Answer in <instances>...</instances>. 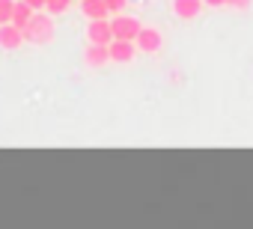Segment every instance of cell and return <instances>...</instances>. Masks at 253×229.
Returning <instances> with one entry per match:
<instances>
[{"instance_id":"10","label":"cell","mask_w":253,"mask_h":229,"mask_svg":"<svg viewBox=\"0 0 253 229\" xmlns=\"http://www.w3.org/2000/svg\"><path fill=\"white\" fill-rule=\"evenodd\" d=\"M33 15H36V9H33V6H27L24 0H15V12H12V24H15V27H21V30H24V27L30 24V18H33Z\"/></svg>"},{"instance_id":"4","label":"cell","mask_w":253,"mask_h":229,"mask_svg":"<svg viewBox=\"0 0 253 229\" xmlns=\"http://www.w3.org/2000/svg\"><path fill=\"white\" fill-rule=\"evenodd\" d=\"M134 45H137V51H143V54H158L161 45H164V39H161V33H158L155 27H143L140 36L134 39Z\"/></svg>"},{"instance_id":"16","label":"cell","mask_w":253,"mask_h":229,"mask_svg":"<svg viewBox=\"0 0 253 229\" xmlns=\"http://www.w3.org/2000/svg\"><path fill=\"white\" fill-rule=\"evenodd\" d=\"M206 6H211V9H220V6H226V0H203Z\"/></svg>"},{"instance_id":"17","label":"cell","mask_w":253,"mask_h":229,"mask_svg":"<svg viewBox=\"0 0 253 229\" xmlns=\"http://www.w3.org/2000/svg\"><path fill=\"white\" fill-rule=\"evenodd\" d=\"M78 3H81V0H78Z\"/></svg>"},{"instance_id":"15","label":"cell","mask_w":253,"mask_h":229,"mask_svg":"<svg viewBox=\"0 0 253 229\" xmlns=\"http://www.w3.org/2000/svg\"><path fill=\"white\" fill-rule=\"evenodd\" d=\"M24 3H27V6H33L36 12H42V9H45V0H24Z\"/></svg>"},{"instance_id":"3","label":"cell","mask_w":253,"mask_h":229,"mask_svg":"<svg viewBox=\"0 0 253 229\" xmlns=\"http://www.w3.org/2000/svg\"><path fill=\"white\" fill-rule=\"evenodd\" d=\"M86 39H89L92 45H110V42H113V27H110V21H107V18L89 21V24H86Z\"/></svg>"},{"instance_id":"14","label":"cell","mask_w":253,"mask_h":229,"mask_svg":"<svg viewBox=\"0 0 253 229\" xmlns=\"http://www.w3.org/2000/svg\"><path fill=\"white\" fill-rule=\"evenodd\" d=\"M250 3L253 0H226V6H232V9H250Z\"/></svg>"},{"instance_id":"5","label":"cell","mask_w":253,"mask_h":229,"mask_svg":"<svg viewBox=\"0 0 253 229\" xmlns=\"http://www.w3.org/2000/svg\"><path fill=\"white\" fill-rule=\"evenodd\" d=\"M107 51H110V60L113 63H131L134 54H137V45L134 42H125V39H113L107 45Z\"/></svg>"},{"instance_id":"11","label":"cell","mask_w":253,"mask_h":229,"mask_svg":"<svg viewBox=\"0 0 253 229\" xmlns=\"http://www.w3.org/2000/svg\"><path fill=\"white\" fill-rule=\"evenodd\" d=\"M72 3H75V0H45V12L48 15H63Z\"/></svg>"},{"instance_id":"1","label":"cell","mask_w":253,"mask_h":229,"mask_svg":"<svg viewBox=\"0 0 253 229\" xmlns=\"http://www.w3.org/2000/svg\"><path fill=\"white\" fill-rule=\"evenodd\" d=\"M21 33H24V42H30V45H48L54 39V21H51V15L36 12Z\"/></svg>"},{"instance_id":"7","label":"cell","mask_w":253,"mask_h":229,"mask_svg":"<svg viewBox=\"0 0 253 229\" xmlns=\"http://www.w3.org/2000/svg\"><path fill=\"white\" fill-rule=\"evenodd\" d=\"M21 45H24L21 27H15V24H3V27H0V48H3V51H18Z\"/></svg>"},{"instance_id":"2","label":"cell","mask_w":253,"mask_h":229,"mask_svg":"<svg viewBox=\"0 0 253 229\" xmlns=\"http://www.w3.org/2000/svg\"><path fill=\"white\" fill-rule=\"evenodd\" d=\"M110 27H113V39H125V42H134V39L140 36V30H143L140 18H134V15H122V12L110 21Z\"/></svg>"},{"instance_id":"8","label":"cell","mask_w":253,"mask_h":229,"mask_svg":"<svg viewBox=\"0 0 253 229\" xmlns=\"http://www.w3.org/2000/svg\"><path fill=\"white\" fill-rule=\"evenodd\" d=\"M203 6H206L203 0H173V15L182 21H194Z\"/></svg>"},{"instance_id":"12","label":"cell","mask_w":253,"mask_h":229,"mask_svg":"<svg viewBox=\"0 0 253 229\" xmlns=\"http://www.w3.org/2000/svg\"><path fill=\"white\" fill-rule=\"evenodd\" d=\"M12 12H15V0H0V27L12 24Z\"/></svg>"},{"instance_id":"6","label":"cell","mask_w":253,"mask_h":229,"mask_svg":"<svg viewBox=\"0 0 253 229\" xmlns=\"http://www.w3.org/2000/svg\"><path fill=\"white\" fill-rule=\"evenodd\" d=\"M110 63V51H107V45H86L84 48V66H89V69H101V66H107Z\"/></svg>"},{"instance_id":"9","label":"cell","mask_w":253,"mask_h":229,"mask_svg":"<svg viewBox=\"0 0 253 229\" xmlns=\"http://www.w3.org/2000/svg\"><path fill=\"white\" fill-rule=\"evenodd\" d=\"M81 12H84V18H89V21L107 18V3H104V0H81Z\"/></svg>"},{"instance_id":"13","label":"cell","mask_w":253,"mask_h":229,"mask_svg":"<svg viewBox=\"0 0 253 229\" xmlns=\"http://www.w3.org/2000/svg\"><path fill=\"white\" fill-rule=\"evenodd\" d=\"M104 3H107V12H116V15L125 9V0H104Z\"/></svg>"}]
</instances>
